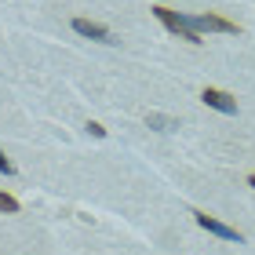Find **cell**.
Returning <instances> with one entry per match:
<instances>
[{"mask_svg":"<svg viewBox=\"0 0 255 255\" xmlns=\"http://www.w3.org/2000/svg\"><path fill=\"white\" fill-rule=\"evenodd\" d=\"M153 15L164 22V29H171L179 40H186V44H201V37H197V29L186 22V15H179V11H171V7H160V4L153 7Z\"/></svg>","mask_w":255,"mask_h":255,"instance_id":"cell-1","label":"cell"},{"mask_svg":"<svg viewBox=\"0 0 255 255\" xmlns=\"http://www.w3.org/2000/svg\"><path fill=\"white\" fill-rule=\"evenodd\" d=\"M193 219H197V226H201V230H208V234H215V237H223V241H234V245H245V234H241V230H234V226H226V223H219L215 215L193 212Z\"/></svg>","mask_w":255,"mask_h":255,"instance_id":"cell-2","label":"cell"},{"mask_svg":"<svg viewBox=\"0 0 255 255\" xmlns=\"http://www.w3.org/2000/svg\"><path fill=\"white\" fill-rule=\"evenodd\" d=\"M186 22L201 33V29H208V33H237V22H230V18H223V15H186Z\"/></svg>","mask_w":255,"mask_h":255,"instance_id":"cell-3","label":"cell"},{"mask_svg":"<svg viewBox=\"0 0 255 255\" xmlns=\"http://www.w3.org/2000/svg\"><path fill=\"white\" fill-rule=\"evenodd\" d=\"M73 29L80 33V37H88V40H99V44H117L113 40V33L106 26H99V22H91V18H73Z\"/></svg>","mask_w":255,"mask_h":255,"instance_id":"cell-4","label":"cell"},{"mask_svg":"<svg viewBox=\"0 0 255 255\" xmlns=\"http://www.w3.org/2000/svg\"><path fill=\"white\" fill-rule=\"evenodd\" d=\"M201 99H204V106H212L219 113H237V99L226 95V91H219V88H204Z\"/></svg>","mask_w":255,"mask_h":255,"instance_id":"cell-5","label":"cell"},{"mask_svg":"<svg viewBox=\"0 0 255 255\" xmlns=\"http://www.w3.org/2000/svg\"><path fill=\"white\" fill-rule=\"evenodd\" d=\"M146 124H149V128H157V131H171V128H179L171 117H164V113H149Z\"/></svg>","mask_w":255,"mask_h":255,"instance_id":"cell-6","label":"cell"},{"mask_svg":"<svg viewBox=\"0 0 255 255\" xmlns=\"http://www.w3.org/2000/svg\"><path fill=\"white\" fill-rule=\"evenodd\" d=\"M0 212H7V215H15V212H18V201H15L11 193H4V190H0Z\"/></svg>","mask_w":255,"mask_h":255,"instance_id":"cell-7","label":"cell"},{"mask_svg":"<svg viewBox=\"0 0 255 255\" xmlns=\"http://www.w3.org/2000/svg\"><path fill=\"white\" fill-rule=\"evenodd\" d=\"M0 171H4V175H15V164L4 157V149H0Z\"/></svg>","mask_w":255,"mask_h":255,"instance_id":"cell-8","label":"cell"},{"mask_svg":"<svg viewBox=\"0 0 255 255\" xmlns=\"http://www.w3.org/2000/svg\"><path fill=\"white\" fill-rule=\"evenodd\" d=\"M88 131H91V135H95V138H102V135H106V128H102V124H95V121H91V124H88Z\"/></svg>","mask_w":255,"mask_h":255,"instance_id":"cell-9","label":"cell"},{"mask_svg":"<svg viewBox=\"0 0 255 255\" xmlns=\"http://www.w3.org/2000/svg\"><path fill=\"white\" fill-rule=\"evenodd\" d=\"M248 186H252V190H255V171H252V175H248Z\"/></svg>","mask_w":255,"mask_h":255,"instance_id":"cell-10","label":"cell"}]
</instances>
